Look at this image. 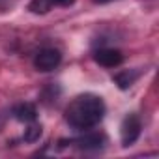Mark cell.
<instances>
[{"mask_svg": "<svg viewBox=\"0 0 159 159\" xmlns=\"http://www.w3.org/2000/svg\"><path fill=\"white\" fill-rule=\"evenodd\" d=\"M105 103L99 96L81 94L66 107V122L77 131H88L105 118Z\"/></svg>", "mask_w": 159, "mask_h": 159, "instance_id": "6da1fadb", "label": "cell"}, {"mask_svg": "<svg viewBox=\"0 0 159 159\" xmlns=\"http://www.w3.org/2000/svg\"><path fill=\"white\" fill-rule=\"evenodd\" d=\"M60 62H62L60 51H58V49H52V47H45V49H41V51L36 54V58H34V67H36L38 71L47 73V71L56 69V67L60 66Z\"/></svg>", "mask_w": 159, "mask_h": 159, "instance_id": "7a4b0ae2", "label": "cell"}, {"mask_svg": "<svg viewBox=\"0 0 159 159\" xmlns=\"http://www.w3.org/2000/svg\"><path fill=\"white\" fill-rule=\"evenodd\" d=\"M140 129H142V124H140V118L137 114H127L120 125V137H122V144L124 146H131L139 137H140Z\"/></svg>", "mask_w": 159, "mask_h": 159, "instance_id": "3957f363", "label": "cell"}, {"mask_svg": "<svg viewBox=\"0 0 159 159\" xmlns=\"http://www.w3.org/2000/svg\"><path fill=\"white\" fill-rule=\"evenodd\" d=\"M94 60L103 67H118L124 62V54L118 49H98L94 52Z\"/></svg>", "mask_w": 159, "mask_h": 159, "instance_id": "277c9868", "label": "cell"}, {"mask_svg": "<svg viewBox=\"0 0 159 159\" xmlns=\"http://www.w3.org/2000/svg\"><path fill=\"white\" fill-rule=\"evenodd\" d=\"M11 114H13V118L17 122H23V124L36 122V118H38V111H36V107L32 103H19V105H15Z\"/></svg>", "mask_w": 159, "mask_h": 159, "instance_id": "5b68a950", "label": "cell"}, {"mask_svg": "<svg viewBox=\"0 0 159 159\" xmlns=\"http://www.w3.org/2000/svg\"><path fill=\"white\" fill-rule=\"evenodd\" d=\"M77 146L81 150H86V152H96V150H101L105 146V135L101 133H90V135H84L83 139L77 140Z\"/></svg>", "mask_w": 159, "mask_h": 159, "instance_id": "8992f818", "label": "cell"}, {"mask_svg": "<svg viewBox=\"0 0 159 159\" xmlns=\"http://www.w3.org/2000/svg\"><path fill=\"white\" fill-rule=\"evenodd\" d=\"M137 77H139V71H122L114 77V83L122 88V90H127L135 81H137Z\"/></svg>", "mask_w": 159, "mask_h": 159, "instance_id": "52a82bcc", "label": "cell"}, {"mask_svg": "<svg viewBox=\"0 0 159 159\" xmlns=\"http://www.w3.org/2000/svg\"><path fill=\"white\" fill-rule=\"evenodd\" d=\"M51 4H49V0H30V4H28V11L30 13H36V15H43L47 11H51Z\"/></svg>", "mask_w": 159, "mask_h": 159, "instance_id": "ba28073f", "label": "cell"}, {"mask_svg": "<svg viewBox=\"0 0 159 159\" xmlns=\"http://www.w3.org/2000/svg\"><path fill=\"white\" fill-rule=\"evenodd\" d=\"M39 137H41V125H39V124L30 122L28 129L25 131V140H26V142H36Z\"/></svg>", "mask_w": 159, "mask_h": 159, "instance_id": "9c48e42d", "label": "cell"}, {"mask_svg": "<svg viewBox=\"0 0 159 159\" xmlns=\"http://www.w3.org/2000/svg\"><path fill=\"white\" fill-rule=\"evenodd\" d=\"M51 8H69L71 4H75V0H49Z\"/></svg>", "mask_w": 159, "mask_h": 159, "instance_id": "30bf717a", "label": "cell"}, {"mask_svg": "<svg viewBox=\"0 0 159 159\" xmlns=\"http://www.w3.org/2000/svg\"><path fill=\"white\" fill-rule=\"evenodd\" d=\"M96 4H107V2H112V0H94Z\"/></svg>", "mask_w": 159, "mask_h": 159, "instance_id": "8fae6325", "label": "cell"}]
</instances>
